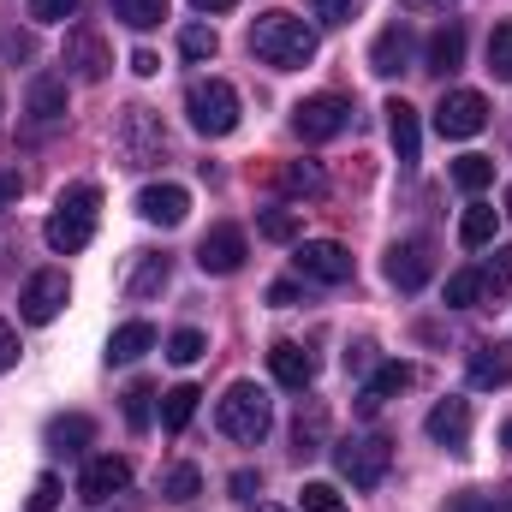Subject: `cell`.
<instances>
[{"label": "cell", "mask_w": 512, "mask_h": 512, "mask_svg": "<svg viewBox=\"0 0 512 512\" xmlns=\"http://www.w3.org/2000/svg\"><path fill=\"white\" fill-rule=\"evenodd\" d=\"M251 54L274 72H298V66L316 60V30L292 12H262L251 24Z\"/></svg>", "instance_id": "obj_1"}, {"label": "cell", "mask_w": 512, "mask_h": 512, "mask_svg": "<svg viewBox=\"0 0 512 512\" xmlns=\"http://www.w3.org/2000/svg\"><path fill=\"white\" fill-rule=\"evenodd\" d=\"M96 209H102V191L96 185H66L60 203H54V215H48V227H42L48 251H60V256L84 251L96 239Z\"/></svg>", "instance_id": "obj_2"}, {"label": "cell", "mask_w": 512, "mask_h": 512, "mask_svg": "<svg viewBox=\"0 0 512 512\" xmlns=\"http://www.w3.org/2000/svg\"><path fill=\"white\" fill-rule=\"evenodd\" d=\"M221 435L227 441H245V447H256L268 429H274V405H268V393L256 382H233L227 387V399H221Z\"/></svg>", "instance_id": "obj_3"}, {"label": "cell", "mask_w": 512, "mask_h": 512, "mask_svg": "<svg viewBox=\"0 0 512 512\" xmlns=\"http://www.w3.org/2000/svg\"><path fill=\"white\" fill-rule=\"evenodd\" d=\"M185 114L203 137H233L239 131V90L227 78H197L185 90Z\"/></svg>", "instance_id": "obj_4"}, {"label": "cell", "mask_w": 512, "mask_h": 512, "mask_svg": "<svg viewBox=\"0 0 512 512\" xmlns=\"http://www.w3.org/2000/svg\"><path fill=\"white\" fill-rule=\"evenodd\" d=\"M120 167H155V161H167V126L149 114V108H126L120 114Z\"/></svg>", "instance_id": "obj_5"}, {"label": "cell", "mask_w": 512, "mask_h": 512, "mask_svg": "<svg viewBox=\"0 0 512 512\" xmlns=\"http://www.w3.org/2000/svg\"><path fill=\"white\" fill-rule=\"evenodd\" d=\"M334 465L352 489H376L387 477V465H393V441L387 435H352V441L334 447Z\"/></svg>", "instance_id": "obj_6"}, {"label": "cell", "mask_w": 512, "mask_h": 512, "mask_svg": "<svg viewBox=\"0 0 512 512\" xmlns=\"http://www.w3.org/2000/svg\"><path fill=\"white\" fill-rule=\"evenodd\" d=\"M66 304H72V280H66L60 268L30 274V280H24V292H18V316H24L30 328H48Z\"/></svg>", "instance_id": "obj_7"}, {"label": "cell", "mask_w": 512, "mask_h": 512, "mask_svg": "<svg viewBox=\"0 0 512 512\" xmlns=\"http://www.w3.org/2000/svg\"><path fill=\"white\" fill-rule=\"evenodd\" d=\"M346 126H352V102L346 96H310V102L292 108V131L304 143H328V137H340Z\"/></svg>", "instance_id": "obj_8"}, {"label": "cell", "mask_w": 512, "mask_h": 512, "mask_svg": "<svg viewBox=\"0 0 512 512\" xmlns=\"http://www.w3.org/2000/svg\"><path fill=\"white\" fill-rule=\"evenodd\" d=\"M66 72L78 78V84H102L108 78V66H114V48L102 42V30H90V24H78V30H66Z\"/></svg>", "instance_id": "obj_9"}, {"label": "cell", "mask_w": 512, "mask_h": 512, "mask_svg": "<svg viewBox=\"0 0 512 512\" xmlns=\"http://www.w3.org/2000/svg\"><path fill=\"white\" fill-rule=\"evenodd\" d=\"M245 227H233V221H221V227H209L203 233V245H197V268L203 274H239L245 268Z\"/></svg>", "instance_id": "obj_10"}, {"label": "cell", "mask_w": 512, "mask_h": 512, "mask_svg": "<svg viewBox=\"0 0 512 512\" xmlns=\"http://www.w3.org/2000/svg\"><path fill=\"white\" fill-rule=\"evenodd\" d=\"M292 262H298L304 280H322V286H346V280H352V251L334 245V239H310V245H298Z\"/></svg>", "instance_id": "obj_11"}, {"label": "cell", "mask_w": 512, "mask_h": 512, "mask_svg": "<svg viewBox=\"0 0 512 512\" xmlns=\"http://www.w3.org/2000/svg\"><path fill=\"white\" fill-rule=\"evenodd\" d=\"M483 126H489V102H483L477 90L441 96V108H435V131H441V137H477Z\"/></svg>", "instance_id": "obj_12"}, {"label": "cell", "mask_w": 512, "mask_h": 512, "mask_svg": "<svg viewBox=\"0 0 512 512\" xmlns=\"http://www.w3.org/2000/svg\"><path fill=\"white\" fill-rule=\"evenodd\" d=\"M429 274H435V251H429V239H399V245L387 251V280H393L399 292H423Z\"/></svg>", "instance_id": "obj_13"}, {"label": "cell", "mask_w": 512, "mask_h": 512, "mask_svg": "<svg viewBox=\"0 0 512 512\" xmlns=\"http://www.w3.org/2000/svg\"><path fill=\"white\" fill-rule=\"evenodd\" d=\"M429 441H441L447 453H471V399L447 393V399L429 411Z\"/></svg>", "instance_id": "obj_14"}, {"label": "cell", "mask_w": 512, "mask_h": 512, "mask_svg": "<svg viewBox=\"0 0 512 512\" xmlns=\"http://www.w3.org/2000/svg\"><path fill=\"white\" fill-rule=\"evenodd\" d=\"M137 215H143L149 227H179V221L191 215V191H185V185H143V191H137Z\"/></svg>", "instance_id": "obj_15"}, {"label": "cell", "mask_w": 512, "mask_h": 512, "mask_svg": "<svg viewBox=\"0 0 512 512\" xmlns=\"http://www.w3.org/2000/svg\"><path fill=\"white\" fill-rule=\"evenodd\" d=\"M126 483H131V465L120 459V453H102V459H90V465H84L78 495H84V501H114Z\"/></svg>", "instance_id": "obj_16"}, {"label": "cell", "mask_w": 512, "mask_h": 512, "mask_svg": "<svg viewBox=\"0 0 512 512\" xmlns=\"http://www.w3.org/2000/svg\"><path fill=\"white\" fill-rule=\"evenodd\" d=\"M465 370H471V387H507L512 382V346L507 340H483V346H471Z\"/></svg>", "instance_id": "obj_17"}, {"label": "cell", "mask_w": 512, "mask_h": 512, "mask_svg": "<svg viewBox=\"0 0 512 512\" xmlns=\"http://www.w3.org/2000/svg\"><path fill=\"white\" fill-rule=\"evenodd\" d=\"M268 370H274V382L292 387V393H304V387L316 382V358H310L304 346H292V340H280V346L268 352Z\"/></svg>", "instance_id": "obj_18"}, {"label": "cell", "mask_w": 512, "mask_h": 512, "mask_svg": "<svg viewBox=\"0 0 512 512\" xmlns=\"http://www.w3.org/2000/svg\"><path fill=\"white\" fill-rule=\"evenodd\" d=\"M411 382H417V370H411V364H382V370L364 382V393H358V411H364V417H376L387 399H393V393H405Z\"/></svg>", "instance_id": "obj_19"}, {"label": "cell", "mask_w": 512, "mask_h": 512, "mask_svg": "<svg viewBox=\"0 0 512 512\" xmlns=\"http://www.w3.org/2000/svg\"><path fill=\"white\" fill-rule=\"evenodd\" d=\"M24 108H30V120L36 126H60L66 120V78H30V96H24Z\"/></svg>", "instance_id": "obj_20"}, {"label": "cell", "mask_w": 512, "mask_h": 512, "mask_svg": "<svg viewBox=\"0 0 512 512\" xmlns=\"http://www.w3.org/2000/svg\"><path fill=\"white\" fill-rule=\"evenodd\" d=\"M387 137H393V149H399L405 167L423 155V126H417V108L411 102H387Z\"/></svg>", "instance_id": "obj_21"}, {"label": "cell", "mask_w": 512, "mask_h": 512, "mask_svg": "<svg viewBox=\"0 0 512 512\" xmlns=\"http://www.w3.org/2000/svg\"><path fill=\"white\" fill-rule=\"evenodd\" d=\"M405 66H411V30H405V24H387L382 36H376V48H370V72L393 78V72H405Z\"/></svg>", "instance_id": "obj_22"}, {"label": "cell", "mask_w": 512, "mask_h": 512, "mask_svg": "<svg viewBox=\"0 0 512 512\" xmlns=\"http://www.w3.org/2000/svg\"><path fill=\"white\" fill-rule=\"evenodd\" d=\"M423 66H429V72H441V78H447V72H459V66H465V30H459V24H441V30L429 36Z\"/></svg>", "instance_id": "obj_23"}, {"label": "cell", "mask_w": 512, "mask_h": 512, "mask_svg": "<svg viewBox=\"0 0 512 512\" xmlns=\"http://www.w3.org/2000/svg\"><path fill=\"white\" fill-rule=\"evenodd\" d=\"M90 441H96V423H90L84 411H66V417L48 423V447H54V453H84Z\"/></svg>", "instance_id": "obj_24"}, {"label": "cell", "mask_w": 512, "mask_h": 512, "mask_svg": "<svg viewBox=\"0 0 512 512\" xmlns=\"http://www.w3.org/2000/svg\"><path fill=\"white\" fill-rule=\"evenodd\" d=\"M167 274H173V268H167V256L137 251V262H131V280H126V298H137V304H143V298H155V292L167 286Z\"/></svg>", "instance_id": "obj_25"}, {"label": "cell", "mask_w": 512, "mask_h": 512, "mask_svg": "<svg viewBox=\"0 0 512 512\" xmlns=\"http://www.w3.org/2000/svg\"><path fill=\"white\" fill-rule=\"evenodd\" d=\"M495 227H501V209L471 203V209L459 215V245H465V251H483V245H495Z\"/></svg>", "instance_id": "obj_26"}, {"label": "cell", "mask_w": 512, "mask_h": 512, "mask_svg": "<svg viewBox=\"0 0 512 512\" xmlns=\"http://www.w3.org/2000/svg\"><path fill=\"white\" fill-rule=\"evenodd\" d=\"M149 346H155V328H149V322H126V328H114V340H108V364H137Z\"/></svg>", "instance_id": "obj_27"}, {"label": "cell", "mask_w": 512, "mask_h": 512, "mask_svg": "<svg viewBox=\"0 0 512 512\" xmlns=\"http://www.w3.org/2000/svg\"><path fill=\"white\" fill-rule=\"evenodd\" d=\"M197 399H203V393H197L191 382H179L173 393H161V429H167V435H179V429L197 417Z\"/></svg>", "instance_id": "obj_28"}, {"label": "cell", "mask_w": 512, "mask_h": 512, "mask_svg": "<svg viewBox=\"0 0 512 512\" xmlns=\"http://www.w3.org/2000/svg\"><path fill=\"white\" fill-rule=\"evenodd\" d=\"M453 185L471 191V197L489 191V185H495V161H489V155H459V161H453Z\"/></svg>", "instance_id": "obj_29"}, {"label": "cell", "mask_w": 512, "mask_h": 512, "mask_svg": "<svg viewBox=\"0 0 512 512\" xmlns=\"http://www.w3.org/2000/svg\"><path fill=\"white\" fill-rule=\"evenodd\" d=\"M108 6H114V18L131 24V30H155L167 18V0H108Z\"/></svg>", "instance_id": "obj_30"}, {"label": "cell", "mask_w": 512, "mask_h": 512, "mask_svg": "<svg viewBox=\"0 0 512 512\" xmlns=\"http://www.w3.org/2000/svg\"><path fill=\"white\" fill-rule=\"evenodd\" d=\"M280 191H292V197H322V167H316V161L280 167Z\"/></svg>", "instance_id": "obj_31"}, {"label": "cell", "mask_w": 512, "mask_h": 512, "mask_svg": "<svg viewBox=\"0 0 512 512\" xmlns=\"http://www.w3.org/2000/svg\"><path fill=\"white\" fill-rule=\"evenodd\" d=\"M489 72H495L501 84H512V18L489 30Z\"/></svg>", "instance_id": "obj_32"}, {"label": "cell", "mask_w": 512, "mask_h": 512, "mask_svg": "<svg viewBox=\"0 0 512 512\" xmlns=\"http://www.w3.org/2000/svg\"><path fill=\"white\" fill-rule=\"evenodd\" d=\"M215 48H221V36H215L209 24H185V30H179V54H185V60H215Z\"/></svg>", "instance_id": "obj_33"}, {"label": "cell", "mask_w": 512, "mask_h": 512, "mask_svg": "<svg viewBox=\"0 0 512 512\" xmlns=\"http://www.w3.org/2000/svg\"><path fill=\"white\" fill-rule=\"evenodd\" d=\"M298 512H352V507L340 501L334 483H304V489H298Z\"/></svg>", "instance_id": "obj_34"}, {"label": "cell", "mask_w": 512, "mask_h": 512, "mask_svg": "<svg viewBox=\"0 0 512 512\" xmlns=\"http://www.w3.org/2000/svg\"><path fill=\"white\" fill-rule=\"evenodd\" d=\"M477 298H483V274L477 268H465V274L447 280V310H471Z\"/></svg>", "instance_id": "obj_35"}, {"label": "cell", "mask_w": 512, "mask_h": 512, "mask_svg": "<svg viewBox=\"0 0 512 512\" xmlns=\"http://www.w3.org/2000/svg\"><path fill=\"white\" fill-rule=\"evenodd\" d=\"M203 495V471L197 465H173L167 471V501H197Z\"/></svg>", "instance_id": "obj_36"}, {"label": "cell", "mask_w": 512, "mask_h": 512, "mask_svg": "<svg viewBox=\"0 0 512 512\" xmlns=\"http://www.w3.org/2000/svg\"><path fill=\"white\" fill-rule=\"evenodd\" d=\"M203 352H209V340H203L197 328H179V334L167 340V358H173V364H197Z\"/></svg>", "instance_id": "obj_37"}, {"label": "cell", "mask_w": 512, "mask_h": 512, "mask_svg": "<svg viewBox=\"0 0 512 512\" xmlns=\"http://www.w3.org/2000/svg\"><path fill=\"white\" fill-rule=\"evenodd\" d=\"M483 292H495V298H507L512 292V245L507 251H495V262L483 268Z\"/></svg>", "instance_id": "obj_38"}, {"label": "cell", "mask_w": 512, "mask_h": 512, "mask_svg": "<svg viewBox=\"0 0 512 512\" xmlns=\"http://www.w3.org/2000/svg\"><path fill=\"white\" fill-rule=\"evenodd\" d=\"M262 239L292 245V239H298V215H292V209H268V215H262Z\"/></svg>", "instance_id": "obj_39"}, {"label": "cell", "mask_w": 512, "mask_h": 512, "mask_svg": "<svg viewBox=\"0 0 512 512\" xmlns=\"http://www.w3.org/2000/svg\"><path fill=\"white\" fill-rule=\"evenodd\" d=\"M310 12L322 24H352V18H364V0H310Z\"/></svg>", "instance_id": "obj_40"}, {"label": "cell", "mask_w": 512, "mask_h": 512, "mask_svg": "<svg viewBox=\"0 0 512 512\" xmlns=\"http://www.w3.org/2000/svg\"><path fill=\"white\" fill-rule=\"evenodd\" d=\"M149 399H155V387H149V382H137L126 393V423H131V429H149V411H155Z\"/></svg>", "instance_id": "obj_41"}, {"label": "cell", "mask_w": 512, "mask_h": 512, "mask_svg": "<svg viewBox=\"0 0 512 512\" xmlns=\"http://www.w3.org/2000/svg\"><path fill=\"white\" fill-rule=\"evenodd\" d=\"M54 507H60V477L42 471V477L30 483V512H54Z\"/></svg>", "instance_id": "obj_42"}, {"label": "cell", "mask_w": 512, "mask_h": 512, "mask_svg": "<svg viewBox=\"0 0 512 512\" xmlns=\"http://www.w3.org/2000/svg\"><path fill=\"white\" fill-rule=\"evenodd\" d=\"M78 12V0H30V18L36 24H60V18H72Z\"/></svg>", "instance_id": "obj_43"}, {"label": "cell", "mask_w": 512, "mask_h": 512, "mask_svg": "<svg viewBox=\"0 0 512 512\" xmlns=\"http://www.w3.org/2000/svg\"><path fill=\"white\" fill-rule=\"evenodd\" d=\"M298 298H304V292H298V280H274V286H268V304H274V310H292Z\"/></svg>", "instance_id": "obj_44"}, {"label": "cell", "mask_w": 512, "mask_h": 512, "mask_svg": "<svg viewBox=\"0 0 512 512\" xmlns=\"http://www.w3.org/2000/svg\"><path fill=\"white\" fill-rule=\"evenodd\" d=\"M12 364H18V328H12V322H0V376H6Z\"/></svg>", "instance_id": "obj_45"}, {"label": "cell", "mask_w": 512, "mask_h": 512, "mask_svg": "<svg viewBox=\"0 0 512 512\" xmlns=\"http://www.w3.org/2000/svg\"><path fill=\"white\" fill-rule=\"evenodd\" d=\"M18 197H24V179H18V173H0V215H6Z\"/></svg>", "instance_id": "obj_46"}, {"label": "cell", "mask_w": 512, "mask_h": 512, "mask_svg": "<svg viewBox=\"0 0 512 512\" xmlns=\"http://www.w3.org/2000/svg\"><path fill=\"white\" fill-rule=\"evenodd\" d=\"M131 72H137V78H155V72H161V60H155L149 48H137V54H131Z\"/></svg>", "instance_id": "obj_47"}, {"label": "cell", "mask_w": 512, "mask_h": 512, "mask_svg": "<svg viewBox=\"0 0 512 512\" xmlns=\"http://www.w3.org/2000/svg\"><path fill=\"white\" fill-rule=\"evenodd\" d=\"M233 495H239V501H251V495H256V471H233Z\"/></svg>", "instance_id": "obj_48"}, {"label": "cell", "mask_w": 512, "mask_h": 512, "mask_svg": "<svg viewBox=\"0 0 512 512\" xmlns=\"http://www.w3.org/2000/svg\"><path fill=\"white\" fill-rule=\"evenodd\" d=\"M453 512H495V501H483V495H465V501H453Z\"/></svg>", "instance_id": "obj_49"}, {"label": "cell", "mask_w": 512, "mask_h": 512, "mask_svg": "<svg viewBox=\"0 0 512 512\" xmlns=\"http://www.w3.org/2000/svg\"><path fill=\"white\" fill-rule=\"evenodd\" d=\"M191 6H197V12H233L239 0H191Z\"/></svg>", "instance_id": "obj_50"}, {"label": "cell", "mask_w": 512, "mask_h": 512, "mask_svg": "<svg viewBox=\"0 0 512 512\" xmlns=\"http://www.w3.org/2000/svg\"><path fill=\"white\" fill-rule=\"evenodd\" d=\"M399 6H411V12H435V6H447V0H399Z\"/></svg>", "instance_id": "obj_51"}, {"label": "cell", "mask_w": 512, "mask_h": 512, "mask_svg": "<svg viewBox=\"0 0 512 512\" xmlns=\"http://www.w3.org/2000/svg\"><path fill=\"white\" fill-rule=\"evenodd\" d=\"M501 441H507V447H512V423H507V429H501Z\"/></svg>", "instance_id": "obj_52"}, {"label": "cell", "mask_w": 512, "mask_h": 512, "mask_svg": "<svg viewBox=\"0 0 512 512\" xmlns=\"http://www.w3.org/2000/svg\"><path fill=\"white\" fill-rule=\"evenodd\" d=\"M507 215H512V191H507Z\"/></svg>", "instance_id": "obj_53"}, {"label": "cell", "mask_w": 512, "mask_h": 512, "mask_svg": "<svg viewBox=\"0 0 512 512\" xmlns=\"http://www.w3.org/2000/svg\"><path fill=\"white\" fill-rule=\"evenodd\" d=\"M262 512H274V507H262Z\"/></svg>", "instance_id": "obj_54"}]
</instances>
